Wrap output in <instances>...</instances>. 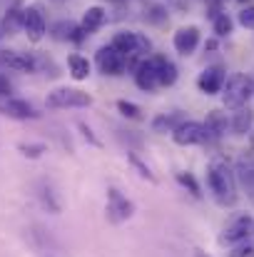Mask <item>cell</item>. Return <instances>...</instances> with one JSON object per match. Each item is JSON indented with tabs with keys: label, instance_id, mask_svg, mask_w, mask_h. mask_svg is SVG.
I'll return each instance as SVG.
<instances>
[{
	"label": "cell",
	"instance_id": "obj_1",
	"mask_svg": "<svg viewBox=\"0 0 254 257\" xmlns=\"http://www.w3.org/2000/svg\"><path fill=\"white\" fill-rule=\"evenodd\" d=\"M207 185L219 205H234L237 202V177L224 160H212L207 168Z\"/></svg>",
	"mask_w": 254,
	"mask_h": 257
},
{
	"label": "cell",
	"instance_id": "obj_2",
	"mask_svg": "<svg viewBox=\"0 0 254 257\" xmlns=\"http://www.w3.org/2000/svg\"><path fill=\"white\" fill-rule=\"evenodd\" d=\"M112 48H117L122 55L132 58V60H142V58H150L152 53V43L145 33H135V30H120L112 35L110 40Z\"/></svg>",
	"mask_w": 254,
	"mask_h": 257
},
{
	"label": "cell",
	"instance_id": "obj_3",
	"mask_svg": "<svg viewBox=\"0 0 254 257\" xmlns=\"http://www.w3.org/2000/svg\"><path fill=\"white\" fill-rule=\"evenodd\" d=\"M252 95H254V83L247 75L234 73V75H229L224 80V87H222V102H224V107L239 110V107H244L252 100Z\"/></svg>",
	"mask_w": 254,
	"mask_h": 257
},
{
	"label": "cell",
	"instance_id": "obj_4",
	"mask_svg": "<svg viewBox=\"0 0 254 257\" xmlns=\"http://www.w3.org/2000/svg\"><path fill=\"white\" fill-rule=\"evenodd\" d=\"M95 63H97V68H100L102 75L120 78V75H125V70H135L140 60H132V58L122 55V53H120L117 48H112V45H102V48L97 50V55H95Z\"/></svg>",
	"mask_w": 254,
	"mask_h": 257
},
{
	"label": "cell",
	"instance_id": "obj_5",
	"mask_svg": "<svg viewBox=\"0 0 254 257\" xmlns=\"http://www.w3.org/2000/svg\"><path fill=\"white\" fill-rule=\"evenodd\" d=\"M48 107L55 110H68V107H90L92 105V95H87L85 90L78 87H55L53 92H48Z\"/></svg>",
	"mask_w": 254,
	"mask_h": 257
},
{
	"label": "cell",
	"instance_id": "obj_6",
	"mask_svg": "<svg viewBox=\"0 0 254 257\" xmlns=\"http://www.w3.org/2000/svg\"><path fill=\"white\" fill-rule=\"evenodd\" d=\"M105 215L112 225L127 222L135 215V202L130 197H125L117 187H107V205H105Z\"/></svg>",
	"mask_w": 254,
	"mask_h": 257
},
{
	"label": "cell",
	"instance_id": "obj_7",
	"mask_svg": "<svg viewBox=\"0 0 254 257\" xmlns=\"http://www.w3.org/2000/svg\"><path fill=\"white\" fill-rule=\"evenodd\" d=\"M252 237H254V217L249 212H242V215H237V217L222 230L219 242L232 247V245H239V242L252 240Z\"/></svg>",
	"mask_w": 254,
	"mask_h": 257
},
{
	"label": "cell",
	"instance_id": "obj_8",
	"mask_svg": "<svg viewBox=\"0 0 254 257\" xmlns=\"http://www.w3.org/2000/svg\"><path fill=\"white\" fill-rule=\"evenodd\" d=\"M172 140H174L179 148H192V145H202V143H207L209 135H207L204 122H197V120H182V122L172 130Z\"/></svg>",
	"mask_w": 254,
	"mask_h": 257
},
{
	"label": "cell",
	"instance_id": "obj_9",
	"mask_svg": "<svg viewBox=\"0 0 254 257\" xmlns=\"http://www.w3.org/2000/svg\"><path fill=\"white\" fill-rule=\"evenodd\" d=\"M0 65L15 73H38L40 58L35 53H23V50H0Z\"/></svg>",
	"mask_w": 254,
	"mask_h": 257
},
{
	"label": "cell",
	"instance_id": "obj_10",
	"mask_svg": "<svg viewBox=\"0 0 254 257\" xmlns=\"http://www.w3.org/2000/svg\"><path fill=\"white\" fill-rule=\"evenodd\" d=\"M20 28L28 33V38L33 43L43 40L45 33H48V23H45V15L40 13V8H35V5L23 8V13H20Z\"/></svg>",
	"mask_w": 254,
	"mask_h": 257
},
{
	"label": "cell",
	"instance_id": "obj_11",
	"mask_svg": "<svg viewBox=\"0 0 254 257\" xmlns=\"http://www.w3.org/2000/svg\"><path fill=\"white\" fill-rule=\"evenodd\" d=\"M132 78H135V85L145 92H155L160 87V75H157V63H155V55L150 58H142L137 63V68L132 70Z\"/></svg>",
	"mask_w": 254,
	"mask_h": 257
},
{
	"label": "cell",
	"instance_id": "obj_12",
	"mask_svg": "<svg viewBox=\"0 0 254 257\" xmlns=\"http://www.w3.org/2000/svg\"><path fill=\"white\" fill-rule=\"evenodd\" d=\"M199 40H202L199 28H197V25H184V28H179V30L172 35V48H174L179 55H192V53L199 48Z\"/></svg>",
	"mask_w": 254,
	"mask_h": 257
},
{
	"label": "cell",
	"instance_id": "obj_13",
	"mask_svg": "<svg viewBox=\"0 0 254 257\" xmlns=\"http://www.w3.org/2000/svg\"><path fill=\"white\" fill-rule=\"evenodd\" d=\"M224 80H227L224 68H222V65H209V68H204V70L199 73L197 87H199V92H204V95H217V92H222Z\"/></svg>",
	"mask_w": 254,
	"mask_h": 257
},
{
	"label": "cell",
	"instance_id": "obj_14",
	"mask_svg": "<svg viewBox=\"0 0 254 257\" xmlns=\"http://www.w3.org/2000/svg\"><path fill=\"white\" fill-rule=\"evenodd\" d=\"M50 35L55 40H60V43H83L85 38H87V33L78 23H73V20H58V23H53Z\"/></svg>",
	"mask_w": 254,
	"mask_h": 257
},
{
	"label": "cell",
	"instance_id": "obj_15",
	"mask_svg": "<svg viewBox=\"0 0 254 257\" xmlns=\"http://www.w3.org/2000/svg\"><path fill=\"white\" fill-rule=\"evenodd\" d=\"M3 112L15 120H38L40 117L35 105H30L28 100H20V97H8V102L3 105Z\"/></svg>",
	"mask_w": 254,
	"mask_h": 257
},
{
	"label": "cell",
	"instance_id": "obj_16",
	"mask_svg": "<svg viewBox=\"0 0 254 257\" xmlns=\"http://www.w3.org/2000/svg\"><path fill=\"white\" fill-rule=\"evenodd\" d=\"M38 200H40V205H43L48 212H53V215H60L63 205H60V200H58V192H55V187H53L48 180H40V182H38Z\"/></svg>",
	"mask_w": 254,
	"mask_h": 257
},
{
	"label": "cell",
	"instance_id": "obj_17",
	"mask_svg": "<svg viewBox=\"0 0 254 257\" xmlns=\"http://www.w3.org/2000/svg\"><path fill=\"white\" fill-rule=\"evenodd\" d=\"M105 20H107V10L102 8V5H92V8H87L83 13V20H80V28H83L85 33L90 35V33H95V30H100L102 25H105Z\"/></svg>",
	"mask_w": 254,
	"mask_h": 257
},
{
	"label": "cell",
	"instance_id": "obj_18",
	"mask_svg": "<svg viewBox=\"0 0 254 257\" xmlns=\"http://www.w3.org/2000/svg\"><path fill=\"white\" fill-rule=\"evenodd\" d=\"M204 127H207V135L209 138H222L224 133H227V127H229V120H227V112H222V110H209L207 112V120H204Z\"/></svg>",
	"mask_w": 254,
	"mask_h": 257
},
{
	"label": "cell",
	"instance_id": "obj_19",
	"mask_svg": "<svg viewBox=\"0 0 254 257\" xmlns=\"http://www.w3.org/2000/svg\"><path fill=\"white\" fill-rule=\"evenodd\" d=\"M155 63H157V75H160V87H172L179 78V70L177 65L165 58V55H155Z\"/></svg>",
	"mask_w": 254,
	"mask_h": 257
},
{
	"label": "cell",
	"instance_id": "obj_20",
	"mask_svg": "<svg viewBox=\"0 0 254 257\" xmlns=\"http://www.w3.org/2000/svg\"><path fill=\"white\" fill-rule=\"evenodd\" d=\"M68 70H70V78L73 80H78V83H83L90 78V73H92V65H90V60L80 55V53H73V55H68Z\"/></svg>",
	"mask_w": 254,
	"mask_h": 257
},
{
	"label": "cell",
	"instance_id": "obj_21",
	"mask_svg": "<svg viewBox=\"0 0 254 257\" xmlns=\"http://www.w3.org/2000/svg\"><path fill=\"white\" fill-rule=\"evenodd\" d=\"M252 125H254V112L247 105L239 107V110H234V117L229 120V127H232L234 135H247V133H252Z\"/></svg>",
	"mask_w": 254,
	"mask_h": 257
},
{
	"label": "cell",
	"instance_id": "obj_22",
	"mask_svg": "<svg viewBox=\"0 0 254 257\" xmlns=\"http://www.w3.org/2000/svg\"><path fill=\"white\" fill-rule=\"evenodd\" d=\"M182 122V115L179 112H160L155 120H152V133H160V135H165V133H172L177 125Z\"/></svg>",
	"mask_w": 254,
	"mask_h": 257
},
{
	"label": "cell",
	"instance_id": "obj_23",
	"mask_svg": "<svg viewBox=\"0 0 254 257\" xmlns=\"http://www.w3.org/2000/svg\"><path fill=\"white\" fill-rule=\"evenodd\" d=\"M212 30H214V35L217 38H229L232 35V30H234V20L229 18V13H217L214 18H212Z\"/></svg>",
	"mask_w": 254,
	"mask_h": 257
},
{
	"label": "cell",
	"instance_id": "obj_24",
	"mask_svg": "<svg viewBox=\"0 0 254 257\" xmlns=\"http://www.w3.org/2000/svg\"><path fill=\"white\" fill-rule=\"evenodd\" d=\"M18 150H20V155L28 158V160H40V158L48 153V145H45V143H20Z\"/></svg>",
	"mask_w": 254,
	"mask_h": 257
},
{
	"label": "cell",
	"instance_id": "obj_25",
	"mask_svg": "<svg viewBox=\"0 0 254 257\" xmlns=\"http://www.w3.org/2000/svg\"><path fill=\"white\" fill-rule=\"evenodd\" d=\"M127 163L137 170V175L142 177V180H147V182H157V175L150 170V165H145L142 163V158L140 155H135V153H127Z\"/></svg>",
	"mask_w": 254,
	"mask_h": 257
},
{
	"label": "cell",
	"instance_id": "obj_26",
	"mask_svg": "<svg viewBox=\"0 0 254 257\" xmlns=\"http://www.w3.org/2000/svg\"><path fill=\"white\" fill-rule=\"evenodd\" d=\"M145 20L152 23V25H162V23H167V10H165L162 5L147 3V5H145Z\"/></svg>",
	"mask_w": 254,
	"mask_h": 257
},
{
	"label": "cell",
	"instance_id": "obj_27",
	"mask_svg": "<svg viewBox=\"0 0 254 257\" xmlns=\"http://www.w3.org/2000/svg\"><path fill=\"white\" fill-rule=\"evenodd\" d=\"M117 112L122 117H127V120H140L142 117V107L130 102V100H117Z\"/></svg>",
	"mask_w": 254,
	"mask_h": 257
},
{
	"label": "cell",
	"instance_id": "obj_28",
	"mask_svg": "<svg viewBox=\"0 0 254 257\" xmlns=\"http://www.w3.org/2000/svg\"><path fill=\"white\" fill-rule=\"evenodd\" d=\"M177 177V182L184 187V190H189L194 197H202V190H199V182H197V177L192 175V172H177L174 175Z\"/></svg>",
	"mask_w": 254,
	"mask_h": 257
},
{
	"label": "cell",
	"instance_id": "obj_29",
	"mask_svg": "<svg viewBox=\"0 0 254 257\" xmlns=\"http://www.w3.org/2000/svg\"><path fill=\"white\" fill-rule=\"evenodd\" d=\"M227 257H254V237L239 242V245H232V250L227 252Z\"/></svg>",
	"mask_w": 254,
	"mask_h": 257
},
{
	"label": "cell",
	"instance_id": "obj_30",
	"mask_svg": "<svg viewBox=\"0 0 254 257\" xmlns=\"http://www.w3.org/2000/svg\"><path fill=\"white\" fill-rule=\"evenodd\" d=\"M237 20H239V25H242V28H247V30H254V5H244V8L239 10Z\"/></svg>",
	"mask_w": 254,
	"mask_h": 257
},
{
	"label": "cell",
	"instance_id": "obj_31",
	"mask_svg": "<svg viewBox=\"0 0 254 257\" xmlns=\"http://www.w3.org/2000/svg\"><path fill=\"white\" fill-rule=\"evenodd\" d=\"M20 13L23 10H18V8H13L10 13H8V18H5V23H3V28L10 33V30H15V28H20Z\"/></svg>",
	"mask_w": 254,
	"mask_h": 257
},
{
	"label": "cell",
	"instance_id": "obj_32",
	"mask_svg": "<svg viewBox=\"0 0 254 257\" xmlns=\"http://www.w3.org/2000/svg\"><path fill=\"white\" fill-rule=\"evenodd\" d=\"M78 127H80L83 138L87 140V143H90V145H95V148H100V145H102V143H100V138H97V135L92 133V127H90L87 122H83V120H80V122H78Z\"/></svg>",
	"mask_w": 254,
	"mask_h": 257
},
{
	"label": "cell",
	"instance_id": "obj_33",
	"mask_svg": "<svg viewBox=\"0 0 254 257\" xmlns=\"http://www.w3.org/2000/svg\"><path fill=\"white\" fill-rule=\"evenodd\" d=\"M10 92H13V85H10V80L0 73V97H10Z\"/></svg>",
	"mask_w": 254,
	"mask_h": 257
},
{
	"label": "cell",
	"instance_id": "obj_34",
	"mask_svg": "<svg viewBox=\"0 0 254 257\" xmlns=\"http://www.w3.org/2000/svg\"><path fill=\"white\" fill-rule=\"evenodd\" d=\"M217 48H219V43H217V40H214V38H212V40H207V43H204V50H217Z\"/></svg>",
	"mask_w": 254,
	"mask_h": 257
},
{
	"label": "cell",
	"instance_id": "obj_35",
	"mask_svg": "<svg viewBox=\"0 0 254 257\" xmlns=\"http://www.w3.org/2000/svg\"><path fill=\"white\" fill-rule=\"evenodd\" d=\"M207 5H222V0H207Z\"/></svg>",
	"mask_w": 254,
	"mask_h": 257
},
{
	"label": "cell",
	"instance_id": "obj_36",
	"mask_svg": "<svg viewBox=\"0 0 254 257\" xmlns=\"http://www.w3.org/2000/svg\"><path fill=\"white\" fill-rule=\"evenodd\" d=\"M194 257H207V252H202V250H194Z\"/></svg>",
	"mask_w": 254,
	"mask_h": 257
},
{
	"label": "cell",
	"instance_id": "obj_37",
	"mask_svg": "<svg viewBox=\"0 0 254 257\" xmlns=\"http://www.w3.org/2000/svg\"><path fill=\"white\" fill-rule=\"evenodd\" d=\"M252 145H254V133H252Z\"/></svg>",
	"mask_w": 254,
	"mask_h": 257
},
{
	"label": "cell",
	"instance_id": "obj_38",
	"mask_svg": "<svg viewBox=\"0 0 254 257\" xmlns=\"http://www.w3.org/2000/svg\"><path fill=\"white\" fill-rule=\"evenodd\" d=\"M239 3H247V0H239Z\"/></svg>",
	"mask_w": 254,
	"mask_h": 257
}]
</instances>
